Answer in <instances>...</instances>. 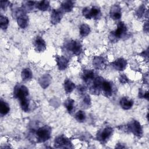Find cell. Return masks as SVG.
<instances>
[{
  "label": "cell",
  "mask_w": 149,
  "mask_h": 149,
  "mask_svg": "<svg viewBox=\"0 0 149 149\" xmlns=\"http://www.w3.org/2000/svg\"><path fill=\"white\" fill-rule=\"evenodd\" d=\"M136 14L139 18L143 17L145 15V6L142 5L140 6H139L136 11Z\"/></svg>",
  "instance_id": "cell-30"
},
{
  "label": "cell",
  "mask_w": 149,
  "mask_h": 149,
  "mask_svg": "<svg viewBox=\"0 0 149 149\" xmlns=\"http://www.w3.org/2000/svg\"><path fill=\"white\" fill-rule=\"evenodd\" d=\"M74 3L72 1H64L61 3V10L63 12H70L74 8Z\"/></svg>",
  "instance_id": "cell-19"
},
{
  "label": "cell",
  "mask_w": 149,
  "mask_h": 149,
  "mask_svg": "<svg viewBox=\"0 0 149 149\" xmlns=\"http://www.w3.org/2000/svg\"><path fill=\"white\" fill-rule=\"evenodd\" d=\"M77 91L80 95H84L86 93V88L82 85H79L77 86Z\"/></svg>",
  "instance_id": "cell-33"
},
{
  "label": "cell",
  "mask_w": 149,
  "mask_h": 149,
  "mask_svg": "<svg viewBox=\"0 0 149 149\" xmlns=\"http://www.w3.org/2000/svg\"><path fill=\"white\" fill-rule=\"evenodd\" d=\"M127 32L126 24L123 22H119L118 23L117 29L111 31L108 36L109 40L111 42H118L121 38L125 37Z\"/></svg>",
  "instance_id": "cell-1"
},
{
  "label": "cell",
  "mask_w": 149,
  "mask_h": 149,
  "mask_svg": "<svg viewBox=\"0 0 149 149\" xmlns=\"http://www.w3.org/2000/svg\"><path fill=\"white\" fill-rule=\"evenodd\" d=\"M94 68L98 70H103L107 66V59L101 56H95L93 60Z\"/></svg>",
  "instance_id": "cell-10"
},
{
  "label": "cell",
  "mask_w": 149,
  "mask_h": 149,
  "mask_svg": "<svg viewBox=\"0 0 149 149\" xmlns=\"http://www.w3.org/2000/svg\"><path fill=\"white\" fill-rule=\"evenodd\" d=\"M134 104L133 101L132 99L129 98L128 97H124L120 98L119 101V104L122 108L125 110H128L132 108Z\"/></svg>",
  "instance_id": "cell-18"
},
{
  "label": "cell",
  "mask_w": 149,
  "mask_h": 149,
  "mask_svg": "<svg viewBox=\"0 0 149 149\" xmlns=\"http://www.w3.org/2000/svg\"><path fill=\"white\" fill-rule=\"evenodd\" d=\"M52 129L48 125H44L37 129L36 132V136L38 142L43 143L51 138Z\"/></svg>",
  "instance_id": "cell-2"
},
{
  "label": "cell",
  "mask_w": 149,
  "mask_h": 149,
  "mask_svg": "<svg viewBox=\"0 0 149 149\" xmlns=\"http://www.w3.org/2000/svg\"><path fill=\"white\" fill-rule=\"evenodd\" d=\"M116 91V87L112 82L102 80L101 84V93L107 97H111Z\"/></svg>",
  "instance_id": "cell-7"
},
{
  "label": "cell",
  "mask_w": 149,
  "mask_h": 149,
  "mask_svg": "<svg viewBox=\"0 0 149 149\" xmlns=\"http://www.w3.org/2000/svg\"><path fill=\"white\" fill-rule=\"evenodd\" d=\"M36 8L40 10H47L49 8V2L48 1H41L36 2Z\"/></svg>",
  "instance_id": "cell-25"
},
{
  "label": "cell",
  "mask_w": 149,
  "mask_h": 149,
  "mask_svg": "<svg viewBox=\"0 0 149 149\" xmlns=\"http://www.w3.org/2000/svg\"><path fill=\"white\" fill-rule=\"evenodd\" d=\"M139 97L140 98H146L147 100L148 99V91H144L142 89L139 90Z\"/></svg>",
  "instance_id": "cell-31"
},
{
  "label": "cell",
  "mask_w": 149,
  "mask_h": 149,
  "mask_svg": "<svg viewBox=\"0 0 149 149\" xmlns=\"http://www.w3.org/2000/svg\"><path fill=\"white\" fill-rule=\"evenodd\" d=\"M76 120L79 122H83L86 119V115L84 111H77L74 116Z\"/></svg>",
  "instance_id": "cell-29"
},
{
  "label": "cell",
  "mask_w": 149,
  "mask_h": 149,
  "mask_svg": "<svg viewBox=\"0 0 149 149\" xmlns=\"http://www.w3.org/2000/svg\"><path fill=\"white\" fill-rule=\"evenodd\" d=\"M64 89L66 94H69L72 93L74 89L76 88L75 84L72 82L70 79H66L64 82Z\"/></svg>",
  "instance_id": "cell-20"
},
{
  "label": "cell",
  "mask_w": 149,
  "mask_h": 149,
  "mask_svg": "<svg viewBox=\"0 0 149 149\" xmlns=\"http://www.w3.org/2000/svg\"><path fill=\"white\" fill-rule=\"evenodd\" d=\"M109 16L110 17L114 20H118L121 18L122 12L119 5H114L111 8L109 11Z\"/></svg>",
  "instance_id": "cell-13"
},
{
  "label": "cell",
  "mask_w": 149,
  "mask_h": 149,
  "mask_svg": "<svg viewBox=\"0 0 149 149\" xmlns=\"http://www.w3.org/2000/svg\"><path fill=\"white\" fill-rule=\"evenodd\" d=\"M9 21L8 18L6 16H3L2 15H1L0 17V24H1V29L3 30H6L9 26Z\"/></svg>",
  "instance_id": "cell-28"
},
{
  "label": "cell",
  "mask_w": 149,
  "mask_h": 149,
  "mask_svg": "<svg viewBox=\"0 0 149 149\" xmlns=\"http://www.w3.org/2000/svg\"><path fill=\"white\" fill-rule=\"evenodd\" d=\"M74 101L73 99L68 98L64 102V106L69 113L73 112L74 110Z\"/></svg>",
  "instance_id": "cell-24"
},
{
  "label": "cell",
  "mask_w": 149,
  "mask_h": 149,
  "mask_svg": "<svg viewBox=\"0 0 149 149\" xmlns=\"http://www.w3.org/2000/svg\"><path fill=\"white\" fill-rule=\"evenodd\" d=\"M144 31H146V33H148V24L147 22L146 23H145V24L144 25Z\"/></svg>",
  "instance_id": "cell-35"
},
{
  "label": "cell",
  "mask_w": 149,
  "mask_h": 149,
  "mask_svg": "<svg viewBox=\"0 0 149 149\" xmlns=\"http://www.w3.org/2000/svg\"><path fill=\"white\" fill-rule=\"evenodd\" d=\"M83 15L87 19H100L102 16V13L99 7L94 6L91 8L85 7L82 10Z\"/></svg>",
  "instance_id": "cell-4"
},
{
  "label": "cell",
  "mask_w": 149,
  "mask_h": 149,
  "mask_svg": "<svg viewBox=\"0 0 149 149\" xmlns=\"http://www.w3.org/2000/svg\"><path fill=\"white\" fill-rule=\"evenodd\" d=\"M36 2L35 1H25L22 5V9L24 10V11L27 13V12H30L32 10L34 7H36Z\"/></svg>",
  "instance_id": "cell-26"
},
{
  "label": "cell",
  "mask_w": 149,
  "mask_h": 149,
  "mask_svg": "<svg viewBox=\"0 0 149 149\" xmlns=\"http://www.w3.org/2000/svg\"><path fill=\"white\" fill-rule=\"evenodd\" d=\"M91 104L90 97L88 94H84L81 101V107L84 109H87L90 107Z\"/></svg>",
  "instance_id": "cell-27"
},
{
  "label": "cell",
  "mask_w": 149,
  "mask_h": 149,
  "mask_svg": "<svg viewBox=\"0 0 149 149\" xmlns=\"http://www.w3.org/2000/svg\"><path fill=\"white\" fill-rule=\"evenodd\" d=\"M54 146L56 148H72L70 140L63 134L59 135L55 139Z\"/></svg>",
  "instance_id": "cell-9"
},
{
  "label": "cell",
  "mask_w": 149,
  "mask_h": 149,
  "mask_svg": "<svg viewBox=\"0 0 149 149\" xmlns=\"http://www.w3.org/2000/svg\"><path fill=\"white\" fill-rule=\"evenodd\" d=\"M113 132V129L110 126H106L100 130L97 134V140L101 144H105L111 137Z\"/></svg>",
  "instance_id": "cell-5"
},
{
  "label": "cell",
  "mask_w": 149,
  "mask_h": 149,
  "mask_svg": "<svg viewBox=\"0 0 149 149\" xmlns=\"http://www.w3.org/2000/svg\"><path fill=\"white\" fill-rule=\"evenodd\" d=\"M21 77L23 81H27L31 80L33 77L31 70L29 68H24L21 72Z\"/></svg>",
  "instance_id": "cell-21"
},
{
  "label": "cell",
  "mask_w": 149,
  "mask_h": 149,
  "mask_svg": "<svg viewBox=\"0 0 149 149\" xmlns=\"http://www.w3.org/2000/svg\"><path fill=\"white\" fill-rule=\"evenodd\" d=\"M10 111V107L9 104L5 101L1 100L0 102V113L1 116L6 115L9 113Z\"/></svg>",
  "instance_id": "cell-22"
},
{
  "label": "cell",
  "mask_w": 149,
  "mask_h": 149,
  "mask_svg": "<svg viewBox=\"0 0 149 149\" xmlns=\"http://www.w3.org/2000/svg\"><path fill=\"white\" fill-rule=\"evenodd\" d=\"M64 47L68 52L76 56L79 55L82 52V45L76 40H69L66 41Z\"/></svg>",
  "instance_id": "cell-3"
},
{
  "label": "cell",
  "mask_w": 149,
  "mask_h": 149,
  "mask_svg": "<svg viewBox=\"0 0 149 149\" xmlns=\"http://www.w3.org/2000/svg\"><path fill=\"white\" fill-rule=\"evenodd\" d=\"M10 2L9 1H1V8L2 10H5L6 9L8 6H9Z\"/></svg>",
  "instance_id": "cell-34"
},
{
  "label": "cell",
  "mask_w": 149,
  "mask_h": 149,
  "mask_svg": "<svg viewBox=\"0 0 149 149\" xmlns=\"http://www.w3.org/2000/svg\"><path fill=\"white\" fill-rule=\"evenodd\" d=\"M29 95V90L24 85L18 84L15 86L13 89V97L17 99L19 101L27 98Z\"/></svg>",
  "instance_id": "cell-6"
},
{
  "label": "cell",
  "mask_w": 149,
  "mask_h": 149,
  "mask_svg": "<svg viewBox=\"0 0 149 149\" xmlns=\"http://www.w3.org/2000/svg\"><path fill=\"white\" fill-rule=\"evenodd\" d=\"M126 129L134 136L140 137L142 136L143 131L140 122L136 120H132L126 125Z\"/></svg>",
  "instance_id": "cell-8"
},
{
  "label": "cell",
  "mask_w": 149,
  "mask_h": 149,
  "mask_svg": "<svg viewBox=\"0 0 149 149\" xmlns=\"http://www.w3.org/2000/svg\"><path fill=\"white\" fill-rule=\"evenodd\" d=\"M63 13L61 9H53L51 13V22L53 24L59 23L62 17Z\"/></svg>",
  "instance_id": "cell-15"
},
{
  "label": "cell",
  "mask_w": 149,
  "mask_h": 149,
  "mask_svg": "<svg viewBox=\"0 0 149 149\" xmlns=\"http://www.w3.org/2000/svg\"><path fill=\"white\" fill-rule=\"evenodd\" d=\"M111 65L114 69L119 71H122L126 68L127 62L126 59L120 58L112 62Z\"/></svg>",
  "instance_id": "cell-12"
},
{
  "label": "cell",
  "mask_w": 149,
  "mask_h": 149,
  "mask_svg": "<svg viewBox=\"0 0 149 149\" xmlns=\"http://www.w3.org/2000/svg\"><path fill=\"white\" fill-rule=\"evenodd\" d=\"M95 72L91 69H84L81 74V78L86 83H91L95 79Z\"/></svg>",
  "instance_id": "cell-14"
},
{
  "label": "cell",
  "mask_w": 149,
  "mask_h": 149,
  "mask_svg": "<svg viewBox=\"0 0 149 149\" xmlns=\"http://www.w3.org/2000/svg\"><path fill=\"white\" fill-rule=\"evenodd\" d=\"M91 31V29L90 26L85 23H83L80 25L79 28V33L80 35L82 37H85L87 36Z\"/></svg>",
  "instance_id": "cell-23"
},
{
  "label": "cell",
  "mask_w": 149,
  "mask_h": 149,
  "mask_svg": "<svg viewBox=\"0 0 149 149\" xmlns=\"http://www.w3.org/2000/svg\"><path fill=\"white\" fill-rule=\"evenodd\" d=\"M33 45L35 50L38 52H44L47 48L45 41L40 36H37L36 37V38L34 40Z\"/></svg>",
  "instance_id": "cell-11"
},
{
  "label": "cell",
  "mask_w": 149,
  "mask_h": 149,
  "mask_svg": "<svg viewBox=\"0 0 149 149\" xmlns=\"http://www.w3.org/2000/svg\"><path fill=\"white\" fill-rule=\"evenodd\" d=\"M17 22L19 26L22 29H25L28 26L29 24V17L26 13H22L17 18Z\"/></svg>",
  "instance_id": "cell-17"
},
{
  "label": "cell",
  "mask_w": 149,
  "mask_h": 149,
  "mask_svg": "<svg viewBox=\"0 0 149 149\" xmlns=\"http://www.w3.org/2000/svg\"><path fill=\"white\" fill-rule=\"evenodd\" d=\"M119 82L122 84H126L129 83V80L125 74H121L119 77Z\"/></svg>",
  "instance_id": "cell-32"
},
{
  "label": "cell",
  "mask_w": 149,
  "mask_h": 149,
  "mask_svg": "<svg viewBox=\"0 0 149 149\" xmlns=\"http://www.w3.org/2000/svg\"><path fill=\"white\" fill-rule=\"evenodd\" d=\"M55 60L59 70H63L66 69L68 66L69 60L65 56L56 55Z\"/></svg>",
  "instance_id": "cell-16"
}]
</instances>
